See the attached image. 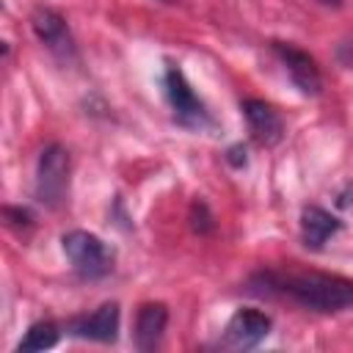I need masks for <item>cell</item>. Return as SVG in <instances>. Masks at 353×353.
Segmentation results:
<instances>
[{
	"mask_svg": "<svg viewBox=\"0 0 353 353\" xmlns=\"http://www.w3.org/2000/svg\"><path fill=\"white\" fill-rule=\"evenodd\" d=\"M270 325L273 320L265 312L251 309V306L237 309L223 328V345L237 347V350H251L270 334Z\"/></svg>",
	"mask_w": 353,
	"mask_h": 353,
	"instance_id": "obj_5",
	"label": "cell"
},
{
	"mask_svg": "<svg viewBox=\"0 0 353 353\" xmlns=\"http://www.w3.org/2000/svg\"><path fill=\"white\" fill-rule=\"evenodd\" d=\"M251 290L284 295L312 312H339L353 306V284L339 276L314 270H262L251 279Z\"/></svg>",
	"mask_w": 353,
	"mask_h": 353,
	"instance_id": "obj_1",
	"label": "cell"
},
{
	"mask_svg": "<svg viewBox=\"0 0 353 353\" xmlns=\"http://www.w3.org/2000/svg\"><path fill=\"white\" fill-rule=\"evenodd\" d=\"M243 116L248 121L251 138L262 146H273L281 141L284 135V121L279 116V110L273 105H268L265 99H245L243 102Z\"/></svg>",
	"mask_w": 353,
	"mask_h": 353,
	"instance_id": "obj_8",
	"label": "cell"
},
{
	"mask_svg": "<svg viewBox=\"0 0 353 353\" xmlns=\"http://www.w3.org/2000/svg\"><path fill=\"white\" fill-rule=\"evenodd\" d=\"M226 160H229V165H234V168H240V165H245V146L243 143H234V146H229V152H226Z\"/></svg>",
	"mask_w": 353,
	"mask_h": 353,
	"instance_id": "obj_15",
	"label": "cell"
},
{
	"mask_svg": "<svg viewBox=\"0 0 353 353\" xmlns=\"http://www.w3.org/2000/svg\"><path fill=\"white\" fill-rule=\"evenodd\" d=\"M323 6H334V8H339L342 6V0H320Z\"/></svg>",
	"mask_w": 353,
	"mask_h": 353,
	"instance_id": "obj_17",
	"label": "cell"
},
{
	"mask_svg": "<svg viewBox=\"0 0 353 353\" xmlns=\"http://www.w3.org/2000/svg\"><path fill=\"white\" fill-rule=\"evenodd\" d=\"M165 323H168V309L165 303H143L138 309V317H135V347L149 353L160 345V336L165 331Z\"/></svg>",
	"mask_w": 353,
	"mask_h": 353,
	"instance_id": "obj_10",
	"label": "cell"
},
{
	"mask_svg": "<svg viewBox=\"0 0 353 353\" xmlns=\"http://www.w3.org/2000/svg\"><path fill=\"white\" fill-rule=\"evenodd\" d=\"M30 28L39 36V41L47 44V50H52L55 55H61V58H72L74 55V41H72V33L66 28V19L55 8L39 6L30 14Z\"/></svg>",
	"mask_w": 353,
	"mask_h": 353,
	"instance_id": "obj_7",
	"label": "cell"
},
{
	"mask_svg": "<svg viewBox=\"0 0 353 353\" xmlns=\"http://www.w3.org/2000/svg\"><path fill=\"white\" fill-rule=\"evenodd\" d=\"M61 245H63V254L69 256L72 268L83 279H102L113 270V259H116L113 248L91 232H83V229L66 232Z\"/></svg>",
	"mask_w": 353,
	"mask_h": 353,
	"instance_id": "obj_2",
	"label": "cell"
},
{
	"mask_svg": "<svg viewBox=\"0 0 353 353\" xmlns=\"http://www.w3.org/2000/svg\"><path fill=\"white\" fill-rule=\"evenodd\" d=\"M69 193V152L61 143L41 149L36 163V199L44 207H61Z\"/></svg>",
	"mask_w": 353,
	"mask_h": 353,
	"instance_id": "obj_3",
	"label": "cell"
},
{
	"mask_svg": "<svg viewBox=\"0 0 353 353\" xmlns=\"http://www.w3.org/2000/svg\"><path fill=\"white\" fill-rule=\"evenodd\" d=\"M72 334L83 336V339H94V342H116L119 336V303L108 301L99 309H94L85 317L72 320Z\"/></svg>",
	"mask_w": 353,
	"mask_h": 353,
	"instance_id": "obj_9",
	"label": "cell"
},
{
	"mask_svg": "<svg viewBox=\"0 0 353 353\" xmlns=\"http://www.w3.org/2000/svg\"><path fill=\"white\" fill-rule=\"evenodd\" d=\"M190 226H193V232H199V234H210V232L215 229V218H212L210 207H207L201 199H196L193 207H190Z\"/></svg>",
	"mask_w": 353,
	"mask_h": 353,
	"instance_id": "obj_13",
	"label": "cell"
},
{
	"mask_svg": "<svg viewBox=\"0 0 353 353\" xmlns=\"http://www.w3.org/2000/svg\"><path fill=\"white\" fill-rule=\"evenodd\" d=\"M336 204L342 207V210H347V207H353V182H347L345 185V190L336 196Z\"/></svg>",
	"mask_w": 353,
	"mask_h": 353,
	"instance_id": "obj_16",
	"label": "cell"
},
{
	"mask_svg": "<svg viewBox=\"0 0 353 353\" xmlns=\"http://www.w3.org/2000/svg\"><path fill=\"white\" fill-rule=\"evenodd\" d=\"M3 212H6L8 223H14V226H30V223H33V215H30V210H25V207H6Z\"/></svg>",
	"mask_w": 353,
	"mask_h": 353,
	"instance_id": "obj_14",
	"label": "cell"
},
{
	"mask_svg": "<svg viewBox=\"0 0 353 353\" xmlns=\"http://www.w3.org/2000/svg\"><path fill=\"white\" fill-rule=\"evenodd\" d=\"M165 97H168V105L179 124H185V127H207L210 124V113H207L204 102L196 97V91L190 88V83L185 80L179 66L165 69Z\"/></svg>",
	"mask_w": 353,
	"mask_h": 353,
	"instance_id": "obj_4",
	"label": "cell"
},
{
	"mask_svg": "<svg viewBox=\"0 0 353 353\" xmlns=\"http://www.w3.org/2000/svg\"><path fill=\"white\" fill-rule=\"evenodd\" d=\"M58 325L55 323H50V320H41V323H33L28 331H25V336H22V342L17 345V350L19 353H39V350H50V347H55L58 345Z\"/></svg>",
	"mask_w": 353,
	"mask_h": 353,
	"instance_id": "obj_12",
	"label": "cell"
},
{
	"mask_svg": "<svg viewBox=\"0 0 353 353\" xmlns=\"http://www.w3.org/2000/svg\"><path fill=\"white\" fill-rule=\"evenodd\" d=\"M270 47L279 55V61L284 63L290 80L298 85L301 94L317 97L323 91V77H320V69H317V63H314L312 55H306L303 50H298V47H292L287 41H273Z\"/></svg>",
	"mask_w": 353,
	"mask_h": 353,
	"instance_id": "obj_6",
	"label": "cell"
},
{
	"mask_svg": "<svg viewBox=\"0 0 353 353\" xmlns=\"http://www.w3.org/2000/svg\"><path fill=\"white\" fill-rule=\"evenodd\" d=\"M336 229H339V221L328 210L303 207V212H301V240H303L306 248H320Z\"/></svg>",
	"mask_w": 353,
	"mask_h": 353,
	"instance_id": "obj_11",
	"label": "cell"
}]
</instances>
